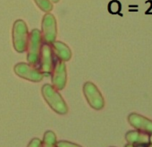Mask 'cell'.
<instances>
[{"instance_id": "cell-1", "label": "cell", "mask_w": 152, "mask_h": 147, "mask_svg": "<svg viewBox=\"0 0 152 147\" xmlns=\"http://www.w3.org/2000/svg\"><path fill=\"white\" fill-rule=\"evenodd\" d=\"M41 93L49 107L56 113L64 115L68 112V107L58 91L49 84H46L41 88Z\"/></svg>"}, {"instance_id": "cell-2", "label": "cell", "mask_w": 152, "mask_h": 147, "mask_svg": "<svg viewBox=\"0 0 152 147\" xmlns=\"http://www.w3.org/2000/svg\"><path fill=\"white\" fill-rule=\"evenodd\" d=\"M29 30L26 23L18 19L14 23L12 38H13V47L15 50L18 53H23L26 51L28 40H29Z\"/></svg>"}, {"instance_id": "cell-3", "label": "cell", "mask_w": 152, "mask_h": 147, "mask_svg": "<svg viewBox=\"0 0 152 147\" xmlns=\"http://www.w3.org/2000/svg\"><path fill=\"white\" fill-rule=\"evenodd\" d=\"M43 43L44 41L40 31L38 29H33L30 32L28 45L26 49L28 64H30L31 65H33L35 67L38 66L39 55Z\"/></svg>"}, {"instance_id": "cell-4", "label": "cell", "mask_w": 152, "mask_h": 147, "mask_svg": "<svg viewBox=\"0 0 152 147\" xmlns=\"http://www.w3.org/2000/svg\"><path fill=\"white\" fill-rule=\"evenodd\" d=\"M41 36L44 43L51 45L56 40L57 37V24L56 19L54 15L50 13H46L42 18L41 23Z\"/></svg>"}, {"instance_id": "cell-5", "label": "cell", "mask_w": 152, "mask_h": 147, "mask_svg": "<svg viewBox=\"0 0 152 147\" xmlns=\"http://www.w3.org/2000/svg\"><path fill=\"white\" fill-rule=\"evenodd\" d=\"M14 72L19 77L34 83L41 82L44 78V75L39 70V68L31 65L28 63H17L14 66Z\"/></svg>"}, {"instance_id": "cell-6", "label": "cell", "mask_w": 152, "mask_h": 147, "mask_svg": "<svg viewBox=\"0 0 152 147\" xmlns=\"http://www.w3.org/2000/svg\"><path fill=\"white\" fill-rule=\"evenodd\" d=\"M83 94L91 108L94 110H101L105 105L104 98L98 87L91 82H86L83 85Z\"/></svg>"}, {"instance_id": "cell-7", "label": "cell", "mask_w": 152, "mask_h": 147, "mask_svg": "<svg viewBox=\"0 0 152 147\" xmlns=\"http://www.w3.org/2000/svg\"><path fill=\"white\" fill-rule=\"evenodd\" d=\"M54 63H55V57L51 46L49 44L43 43L37 67L43 74L44 76H48L51 75Z\"/></svg>"}, {"instance_id": "cell-8", "label": "cell", "mask_w": 152, "mask_h": 147, "mask_svg": "<svg viewBox=\"0 0 152 147\" xmlns=\"http://www.w3.org/2000/svg\"><path fill=\"white\" fill-rule=\"evenodd\" d=\"M50 76L52 85L57 91L63 90L67 83V71L65 63L55 58L54 66Z\"/></svg>"}, {"instance_id": "cell-9", "label": "cell", "mask_w": 152, "mask_h": 147, "mask_svg": "<svg viewBox=\"0 0 152 147\" xmlns=\"http://www.w3.org/2000/svg\"><path fill=\"white\" fill-rule=\"evenodd\" d=\"M128 121L137 130L152 135V120L137 113H132L128 117Z\"/></svg>"}, {"instance_id": "cell-10", "label": "cell", "mask_w": 152, "mask_h": 147, "mask_svg": "<svg viewBox=\"0 0 152 147\" xmlns=\"http://www.w3.org/2000/svg\"><path fill=\"white\" fill-rule=\"evenodd\" d=\"M50 46L56 59H58L63 62H67L72 58L71 49L65 43L59 40H56Z\"/></svg>"}, {"instance_id": "cell-11", "label": "cell", "mask_w": 152, "mask_h": 147, "mask_svg": "<svg viewBox=\"0 0 152 147\" xmlns=\"http://www.w3.org/2000/svg\"><path fill=\"white\" fill-rule=\"evenodd\" d=\"M150 135L141 131H130L126 134L125 138L129 143L136 145H147L149 143Z\"/></svg>"}, {"instance_id": "cell-12", "label": "cell", "mask_w": 152, "mask_h": 147, "mask_svg": "<svg viewBox=\"0 0 152 147\" xmlns=\"http://www.w3.org/2000/svg\"><path fill=\"white\" fill-rule=\"evenodd\" d=\"M56 143V136L52 131H48L44 135L42 147H55Z\"/></svg>"}, {"instance_id": "cell-13", "label": "cell", "mask_w": 152, "mask_h": 147, "mask_svg": "<svg viewBox=\"0 0 152 147\" xmlns=\"http://www.w3.org/2000/svg\"><path fill=\"white\" fill-rule=\"evenodd\" d=\"M34 2L38 7L45 13H50L53 9V3L50 0H34Z\"/></svg>"}, {"instance_id": "cell-14", "label": "cell", "mask_w": 152, "mask_h": 147, "mask_svg": "<svg viewBox=\"0 0 152 147\" xmlns=\"http://www.w3.org/2000/svg\"><path fill=\"white\" fill-rule=\"evenodd\" d=\"M56 147H82V146L66 141H60L56 143Z\"/></svg>"}, {"instance_id": "cell-15", "label": "cell", "mask_w": 152, "mask_h": 147, "mask_svg": "<svg viewBox=\"0 0 152 147\" xmlns=\"http://www.w3.org/2000/svg\"><path fill=\"white\" fill-rule=\"evenodd\" d=\"M108 9H109V12H110V13H112V14H116V13H118L119 10H120V4H119L118 2H116L115 7H114L113 3L111 2V3L109 4V6H108Z\"/></svg>"}, {"instance_id": "cell-16", "label": "cell", "mask_w": 152, "mask_h": 147, "mask_svg": "<svg viewBox=\"0 0 152 147\" xmlns=\"http://www.w3.org/2000/svg\"><path fill=\"white\" fill-rule=\"evenodd\" d=\"M28 147H42V142L38 138H34L31 141Z\"/></svg>"}, {"instance_id": "cell-17", "label": "cell", "mask_w": 152, "mask_h": 147, "mask_svg": "<svg viewBox=\"0 0 152 147\" xmlns=\"http://www.w3.org/2000/svg\"><path fill=\"white\" fill-rule=\"evenodd\" d=\"M125 147H136L134 144H132V143H128L127 145H125Z\"/></svg>"}, {"instance_id": "cell-18", "label": "cell", "mask_w": 152, "mask_h": 147, "mask_svg": "<svg viewBox=\"0 0 152 147\" xmlns=\"http://www.w3.org/2000/svg\"><path fill=\"white\" fill-rule=\"evenodd\" d=\"M50 1L52 2V3H58L60 0H50Z\"/></svg>"}, {"instance_id": "cell-19", "label": "cell", "mask_w": 152, "mask_h": 147, "mask_svg": "<svg viewBox=\"0 0 152 147\" xmlns=\"http://www.w3.org/2000/svg\"><path fill=\"white\" fill-rule=\"evenodd\" d=\"M146 147H152V143H150L149 144H147V145H146Z\"/></svg>"}]
</instances>
